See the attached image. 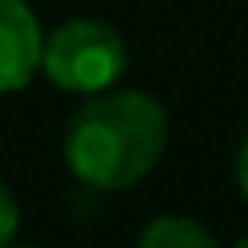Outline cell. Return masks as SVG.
Segmentation results:
<instances>
[{"instance_id": "1", "label": "cell", "mask_w": 248, "mask_h": 248, "mask_svg": "<svg viewBox=\"0 0 248 248\" xmlns=\"http://www.w3.org/2000/svg\"><path fill=\"white\" fill-rule=\"evenodd\" d=\"M167 151V110L142 90L94 94L65 130V167L94 191H126Z\"/></svg>"}, {"instance_id": "2", "label": "cell", "mask_w": 248, "mask_h": 248, "mask_svg": "<svg viewBox=\"0 0 248 248\" xmlns=\"http://www.w3.org/2000/svg\"><path fill=\"white\" fill-rule=\"evenodd\" d=\"M41 69L69 94H106L126 74V41L106 20H65L45 37Z\"/></svg>"}, {"instance_id": "3", "label": "cell", "mask_w": 248, "mask_h": 248, "mask_svg": "<svg viewBox=\"0 0 248 248\" xmlns=\"http://www.w3.org/2000/svg\"><path fill=\"white\" fill-rule=\"evenodd\" d=\"M45 37L25 0H0V94L25 90L41 69Z\"/></svg>"}, {"instance_id": "4", "label": "cell", "mask_w": 248, "mask_h": 248, "mask_svg": "<svg viewBox=\"0 0 248 248\" xmlns=\"http://www.w3.org/2000/svg\"><path fill=\"white\" fill-rule=\"evenodd\" d=\"M134 248H220L216 232L191 216H159L142 228Z\"/></svg>"}, {"instance_id": "5", "label": "cell", "mask_w": 248, "mask_h": 248, "mask_svg": "<svg viewBox=\"0 0 248 248\" xmlns=\"http://www.w3.org/2000/svg\"><path fill=\"white\" fill-rule=\"evenodd\" d=\"M20 228V208H16V195L8 191V183L0 179V248H13V236Z\"/></svg>"}, {"instance_id": "6", "label": "cell", "mask_w": 248, "mask_h": 248, "mask_svg": "<svg viewBox=\"0 0 248 248\" xmlns=\"http://www.w3.org/2000/svg\"><path fill=\"white\" fill-rule=\"evenodd\" d=\"M236 183H240V195L248 200V134L240 142V155H236Z\"/></svg>"}, {"instance_id": "7", "label": "cell", "mask_w": 248, "mask_h": 248, "mask_svg": "<svg viewBox=\"0 0 248 248\" xmlns=\"http://www.w3.org/2000/svg\"><path fill=\"white\" fill-rule=\"evenodd\" d=\"M232 248H248V232H244V236H240V240H236Z\"/></svg>"}, {"instance_id": "8", "label": "cell", "mask_w": 248, "mask_h": 248, "mask_svg": "<svg viewBox=\"0 0 248 248\" xmlns=\"http://www.w3.org/2000/svg\"><path fill=\"white\" fill-rule=\"evenodd\" d=\"M13 248H16V244H13Z\"/></svg>"}]
</instances>
